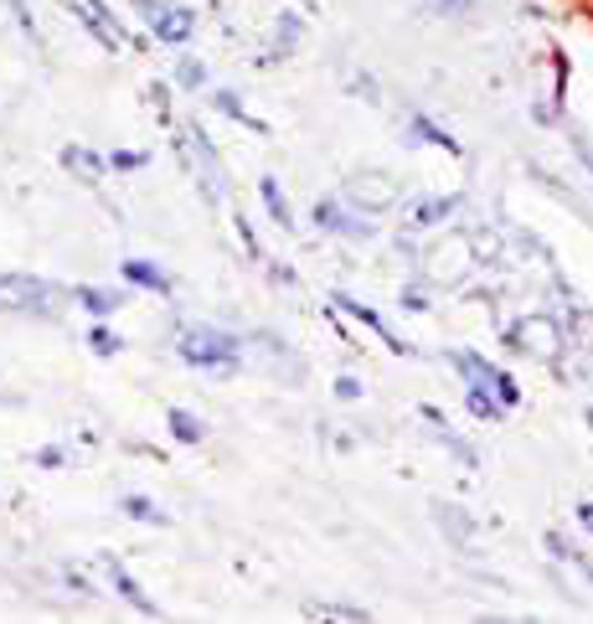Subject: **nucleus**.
I'll use <instances>...</instances> for the list:
<instances>
[{
    "instance_id": "obj_1",
    "label": "nucleus",
    "mask_w": 593,
    "mask_h": 624,
    "mask_svg": "<svg viewBox=\"0 0 593 624\" xmlns=\"http://www.w3.org/2000/svg\"><path fill=\"white\" fill-rule=\"evenodd\" d=\"M181 356L192 367H222L237 356V341L227 331H212V326H186L181 331Z\"/></svg>"
},
{
    "instance_id": "obj_2",
    "label": "nucleus",
    "mask_w": 593,
    "mask_h": 624,
    "mask_svg": "<svg viewBox=\"0 0 593 624\" xmlns=\"http://www.w3.org/2000/svg\"><path fill=\"white\" fill-rule=\"evenodd\" d=\"M455 367L465 371V377H470L474 388L495 392V397H501L506 408H511V403H516V388H511V377H506V371H495L491 362H480V356H455Z\"/></svg>"
},
{
    "instance_id": "obj_3",
    "label": "nucleus",
    "mask_w": 593,
    "mask_h": 624,
    "mask_svg": "<svg viewBox=\"0 0 593 624\" xmlns=\"http://www.w3.org/2000/svg\"><path fill=\"white\" fill-rule=\"evenodd\" d=\"M0 294H11V299H21V305L32 299V310H37V315L52 310V305H47V299H52V290H47V284H37V279H21V273H5V279H0Z\"/></svg>"
},
{
    "instance_id": "obj_4",
    "label": "nucleus",
    "mask_w": 593,
    "mask_h": 624,
    "mask_svg": "<svg viewBox=\"0 0 593 624\" xmlns=\"http://www.w3.org/2000/svg\"><path fill=\"white\" fill-rule=\"evenodd\" d=\"M150 26H156L165 41H186L192 37V11H181V5H156V11H150Z\"/></svg>"
},
{
    "instance_id": "obj_5",
    "label": "nucleus",
    "mask_w": 593,
    "mask_h": 624,
    "mask_svg": "<svg viewBox=\"0 0 593 624\" xmlns=\"http://www.w3.org/2000/svg\"><path fill=\"white\" fill-rule=\"evenodd\" d=\"M73 5H78L83 26H88V32H94V37H99L103 47H109V52H119V32H114V21L103 16V5H99V0H73Z\"/></svg>"
},
{
    "instance_id": "obj_6",
    "label": "nucleus",
    "mask_w": 593,
    "mask_h": 624,
    "mask_svg": "<svg viewBox=\"0 0 593 624\" xmlns=\"http://www.w3.org/2000/svg\"><path fill=\"white\" fill-rule=\"evenodd\" d=\"M103 578L114 584V594H119V599H124L129 609H139V614H156V604H150V599L139 594V584H135V578H129V573H124L119 563H103Z\"/></svg>"
},
{
    "instance_id": "obj_7",
    "label": "nucleus",
    "mask_w": 593,
    "mask_h": 624,
    "mask_svg": "<svg viewBox=\"0 0 593 624\" xmlns=\"http://www.w3.org/2000/svg\"><path fill=\"white\" fill-rule=\"evenodd\" d=\"M316 222H320V228H331V233H356V237H367V233H372L367 222H351V217L341 212L336 201H320V207H316Z\"/></svg>"
},
{
    "instance_id": "obj_8",
    "label": "nucleus",
    "mask_w": 593,
    "mask_h": 624,
    "mask_svg": "<svg viewBox=\"0 0 593 624\" xmlns=\"http://www.w3.org/2000/svg\"><path fill=\"white\" fill-rule=\"evenodd\" d=\"M124 273H129L135 284H150V290H160V294L171 290V279H165L156 264H145V258H124Z\"/></svg>"
},
{
    "instance_id": "obj_9",
    "label": "nucleus",
    "mask_w": 593,
    "mask_h": 624,
    "mask_svg": "<svg viewBox=\"0 0 593 624\" xmlns=\"http://www.w3.org/2000/svg\"><path fill=\"white\" fill-rule=\"evenodd\" d=\"M258 192H263V207L274 212L279 228H289V233H295V217H289V201H284V192H279V181H263Z\"/></svg>"
},
{
    "instance_id": "obj_10",
    "label": "nucleus",
    "mask_w": 593,
    "mask_h": 624,
    "mask_svg": "<svg viewBox=\"0 0 593 624\" xmlns=\"http://www.w3.org/2000/svg\"><path fill=\"white\" fill-rule=\"evenodd\" d=\"M305 614L310 620H367V609H351V604H310Z\"/></svg>"
},
{
    "instance_id": "obj_11",
    "label": "nucleus",
    "mask_w": 593,
    "mask_h": 624,
    "mask_svg": "<svg viewBox=\"0 0 593 624\" xmlns=\"http://www.w3.org/2000/svg\"><path fill=\"white\" fill-rule=\"evenodd\" d=\"M78 299H83V305H88V310H94V315H109V310H119V299H114V294L88 290V284H83V290H78Z\"/></svg>"
},
{
    "instance_id": "obj_12",
    "label": "nucleus",
    "mask_w": 593,
    "mask_h": 624,
    "mask_svg": "<svg viewBox=\"0 0 593 624\" xmlns=\"http://www.w3.org/2000/svg\"><path fill=\"white\" fill-rule=\"evenodd\" d=\"M171 433H176V439H192V444H197V439H201V424L192 418V413L171 408Z\"/></svg>"
},
{
    "instance_id": "obj_13",
    "label": "nucleus",
    "mask_w": 593,
    "mask_h": 624,
    "mask_svg": "<svg viewBox=\"0 0 593 624\" xmlns=\"http://www.w3.org/2000/svg\"><path fill=\"white\" fill-rule=\"evenodd\" d=\"M124 511H129V516H135V522H165V516H160V511L150 506V501H145V495H129V501H124Z\"/></svg>"
},
{
    "instance_id": "obj_14",
    "label": "nucleus",
    "mask_w": 593,
    "mask_h": 624,
    "mask_svg": "<svg viewBox=\"0 0 593 624\" xmlns=\"http://www.w3.org/2000/svg\"><path fill=\"white\" fill-rule=\"evenodd\" d=\"M413 130H418V135H423V139H429V145H444V150H459L455 139L444 135V130H434V124H429V119H413Z\"/></svg>"
},
{
    "instance_id": "obj_15",
    "label": "nucleus",
    "mask_w": 593,
    "mask_h": 624,
    "mask_svg": "<svg viewBox=\"0 0 593 624\" xmlns=\"http://www.w3.org/2000/svg\"><path fill=\"white\" fill-rule=\"evenodd\" d=\"M67 166H78V171H83L88 181H99V171H103V166H99L94 156H88V150H67Z\"/></svg>"
},
{
    "instance_id": "obj_16",
    "label": "nucleus",
    "mask_w": 593,
    "mask_h": 624,
    "mask_svg": "<svg viewBox=\"0 0 593 624\" xmlns=\"http://www.w3.org/2000/svg\"><path fill=\"white\" fill-rule=\"evenodd\" d=\"M449 212H455V201H423V207H418V222L429 228V222H438V217H449Z\"/></svg>"
},
{
    "instance_id": "obj_17",
    "label": "nucleus",
    "mask_w": 593,
    "mask_h": 624,
    "mask_svg": "<svg viewBox=\"0 0 593 624\" xmlns=\"http://www.w3.org/2000/svg\"><path fill=\"white\" fill-rule=\"evenodd\" d=\"M124 341H119L114 331H94V352H119Z\"/></svg>"
},
{
    "instance_id": "obj_18",
    "label": "nucleus",
    "mask_w": 593,
    "mask_h": 624,
    "mask_svg": "<svg viewBox=\"0 0 593 624\" xmlns=\"http://www.w3.org/2000/svg\"><path fill=\"white\" fill-rule=\"evenodd\" d=\"M176 78L186 83V88H197V83H201V68H197V62H181V68H176Z\"/></svg>"
},
{
    "instance_id": "obj_19",
    "label": "nucleus",
    "mask_w": 593,
    "mask_h": 624,
    "mask_svg": "<svg viewBox=\"0 0 593 624\" xmlns=\"http://www.w3.org/2000/svg\"><path fill=\"white\" fill-rule=\"evenodd\" d=\"M336 392H341V397H356V392H361V388H356V377H341V382H336Z\"/></svg>"
},
{
    "instance_id": "obj_20",
    "label": "nucleus",
    "mask_w": 593,
    "mask_h": 624,
    "mask_svg": "<svg viewBox=\"0 0 593 624\" xmlns=\"http://www.w3.org/2000/svg\"><path fill=\"white\" fill-rule=\"evenodd\" d=\"M444 11H470V0H438Z\"/></svg>"
},
{
    "instance_id": "obj_21",
    "label": "nucleus",
    "mask_w": 593,
    "mask_h": 624,
    "mask_svg": "<svg viewBox=\"0 0 593 624\" xmlns=\"http://www.w3.org/2000/svg\"><path fill=\"white\" fill-rule=\"evenodd\" d=\"M578 522H583V527L593 531V506H578Z\"/></svg>"
}]
</instances>
